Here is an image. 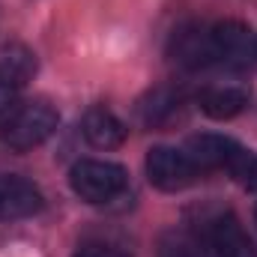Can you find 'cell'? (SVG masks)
Returning a JSON list of instances; mask_svg holds the SVG:
<instances>
[{
    "label": "cell",
    "instance_id": "cell-1",
    "mask_svg": "<svg viewBox=\"0 0 257 257\" xmlns=\"http://www.w3.org/2000/svg\"><path fill=\"white\" fill-rule=\"evenodd\" d=\"M60 123V114L54 111V105H48L45 99H30L15 105L0 126V138L9 150L15 153H27L33 147H42Z\"/></svg>",
    "mask_w": 257,
    "mask_h": 257
},
{
    "label": "cell",
    "instance_id": "cell-2",
    "mask_svg": "<svg viewBox=\"0 0 257 257\" xmlns=\"http://www.w3.org/2000/svg\"><path fill=\"white\" fill-rule=\"evenodd\" d=\"M69 186H72V192L78 194L81 200H87L93 206H102V203L117 200L120 194L126 192L128 174H126V168L117 165V162L81 159L69 171Z\"/></svg>",
    "mask_w": 257,
    "mask_h": 257
},
{
    "label": "cell",
    "instance_id": "cell-3",
    "mask_svg": "<svg viewBox=\"0 0 257 257\" xmlns=\"http://www.w3.org/2000/svg\"><path fill=\"white\" fill-rule=\"evenodd\" d=\"M147 177L162 192H183L200 177L197 165L177 147H153L147 153Z\"/></svg>",
    "mask_w": 257,
    "mask_h": 257
},
{
    "label": "cell",
    "instance_id": "cell-4",
    "mask_svg": "<svg viewBox=\"0 0 257 257\" xmlns=\"http://www.w3.org/2000/svg\"><path fill=\"white\" fill-rule=\"evenodd\" d=\"M212 45H215V63L227 69H248L257 60V39L242 21H221L212 27Z\"/></svg>",
    "mask_w": 257,
    "mask_h": 257
},
{
    "label": "cell",
    "instance_id": "cell-5",
    "mask_svg": "<svg viewBox=\"0 0 257 257\" xmlns=\"http://www.w3.org/2000/svg\"><path fill=\"white\" fill-rule=\"evenodd\" d=\"M171 60L189 72L215 66V45H212V27L189 24L180 27L171 39Z\"/></svg>",
    "mask_w": 257,
    "mask_h": 257
},
{
    "label": "cell",
    "instance_id": "cell-6",
    "mask_svg": "<svg viewBox=\"0 0 257 257\" xmlns=\"http://www.w3.org/2000/svg\"><path fill=\"white\" fill-rule=\"evenodd\" d=\"M42 209V192L18 177V174H0V221H18L30 218Z\"/></svg>",
    "mask_w": 257,
    "mask_h": 257
},
{
    "label": "cell",
    "instance_id": "cell-7",
    "mask_svg": "<svg viewBox=\"0 0 257 257\" xmlns=\"http://www.w3.org/2000/svg\"><path fill=\"white\" fill-rule=\"evenodd\" d=\"M206 239L215 257H257L254 242L248 239V233L242 230L233 212H218L215 218H209Z\"/></svg>",
    "mask_w": 257,
    "mask_h": 257
},
{
    "label": "cell",
    "instance_id": "cell-8",
    "mask_svg": "<svg viewBox=\"0 0 257 257\" xmlns=\"http://www.w3.org/2000/svg\"><path fill=\"white\" fill-rule=\"evenodd\" d=\"M251 102V93L239 84H212L197 93V105L212 120H233Z\"/></svg>",
    "mask_w": 257,
    "mask_h": 257
},
{
    "label": "cell",
    "instance_id": "cell-9",
    "mask_svg": "<svg viewBox=\"0 0 257 257\" xmlns=\"http://www.w3.org/2000/svg\"><path fill=\"white\" fill-rule=\"evenodd\" d=\"M233 150H236V141L227 138V135H215V132L192 135L189 144H186V156L197 165L200 174H206V171H224Z\"/></svg>",
    "mask_w": 257,
    "mask_h": 257
},
{
    "label": "cell",
    "instance_id": "cell-10",
    "mask_svg": "<svg viewBox=\"0 0 257 257\" xmlns=\"http://www.w3.org/2000/svg\"><path fill=\"white\" fill-rule=\"evenodd\" d=\"M81 132L87 138L90 147L96 150H114L126 141V123L105 105H96L84 114V123H81Z\"/></svg>",
    "mask_w": 257,
    "mask_h": 257
},
{
    "label": "cell",
    "instance_id": "cell-11",
    "mask_svg": "<svg viewBox=\"0 0 257 257\" xmlns=\"http://www.w3.org/2000/svg\"><path fill=\"white\" fill-rule=\"evenodd\" d=\"M180 108H183V90L171 87V84H162V87H153L138 102V120L147 128L168 126L180 114Z\"/></svg>",
    "mask_w": 257,
    "mask_h": 257
},
{
    "label": "cell",
    "instance_id": "cell-12",
    "mask_svg": "<svg viewBox=\"0 0 257 257\" xmlns=\"http://www.w3.org/2000/svg\"><path fill=\"white\" fill-rule=\"evenodd\" d=\"M36 75V54L21 42L0 45V84L9 90L24 87Z\"/></svg>",
    "mask_w": 257,
    "mask_h": 257
},
{
    "label": "cell",
    "instance_id": "cell-13",
    "mask_svg": "<svg viewBox=\"0 0 257 257\" xmlns=\"http://www.w3.org/2000/svg\"><path fill=\"white\" fill-rule=\"evenodd\" d=\"M156 257H206V248H203V239L194 230L171 227L159 236Z\"/></svg>",
    "mask_w": 257,
    "mask_h": 257
},
{
    "label": "cell",
    "instance_id": "cell-14",
    "mask_svg": "<svg viewBox=\"0 0 257 257\" xmlns=\"http://www.w3.org/2000/svg\"><path fill=\"white\" fill-rule=\"evenodd\" d=\"M242 189L248 192H257V153L245 150L242 144H236V150L230 153L227 159V168H224Z\"/></svg>",
    "mask_w": 257,
    "mask_h": 257
},
{
    "label": "cell",
    "instance_id": "cell-15",
    "mask_svg": "<svg viewBox=\"0 0 257 257\" xmlns=\"http://www.w3.org/2000/svg\"><path fill=\"white\" fill-rule=\"evenodd\" d=\"M75 257H128V254L114 248V245H105V242H87L75 251Z\"/></svg>",
    "mask_w": 257,
    "mask_h": 257
},
{
    "label": "cell",
    "instance_id": "cell-16",
    "mask_svg": "<svg viewBox=\"0 0 257 257\" xmlns=\"http://www.w3.org/2000/svg\"><path fill=\"white\" fill-rule=\"evenodd\" d=\"M12 108H15V90H9V87L0 84V123H3V117H6Z\"/></svg>",
    "mask_w": 257,
    "mask_h": 257
},
{
    "label": "cell",
    "instance_id": "cell-17",
    "mask_svg": "<svg viewBox=\"0 0 257 257\" xmlns=\"http://www.w3.org/2000/svg\"><path fill=\"white\" fill-rule=\"evenodd\" d=\"M254 218H257V215H254Z\"/></svg>",
    "mask_w": 257,
    "mask_h": 257
}]
</instances>
